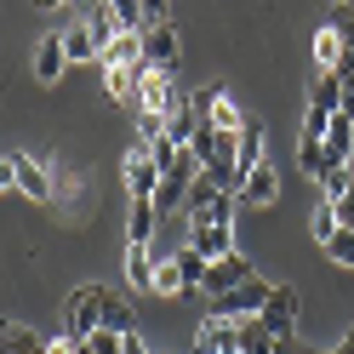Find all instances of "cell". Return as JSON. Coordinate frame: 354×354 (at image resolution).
Returning a JSON list of instances; mask_svg holds the SVG:
<instances>
[{"label":"cell","mask_w":354,"mask_h":354,"mask_svg":"<svg viewBox=\"0 0 354 354\" xmlns=\"http://www.w3.org/2000/svg\"><path fill=\"white\" fill-rule=\"evenodd\" d=\"M86 29H92V40H97V46H103V52H109V46H115V40L126 35V29H120V17H115V12H109V6H103V0H97V6H92V12H86Z\"/></svg>","instance_id":"603a6c76"},{"label":"cell","mask_w":354,"mask_h":354,"mask_svg":"<svg viewBox=\"0 0 354 354\" xmlns=\"http://www.w3.org/2000/svg\"><path fill=\"white\" fill-rule=\"evenodd\" d=\"M17 189V154H0V194Z\"/></svg>","instance_id":"e575fe53"},{"label":"cell","mask_w":354,"mask_h":354,"mask_svg":"<svg viewBox=\"0 0 354 354\" xmlns=\"http://www.w3.org/2000/svg\"><path fill=\"white\" fill-rule=\"evenodd\" d=\"M17 194H29L35 206H52V160L17 154Z\"/></svg>","instance_id":"8fae6325"},{"label":"cell","mask_w":354,"mask_h":354,"mask_svg":"<svg viewBox=\"0 0 354 354\" xmlns=\"http://www.w3.org/2000/svg\"><path fill=\"white\" fill-rule=\"evenodd\" d=\"M201 171H206V166L194 160V149H177V160L160 171V189H154V206H160V217H166V212H177V206L189 201V183H194Z\"/></svg>","instance_id":"5b68a950"},{"label":"cell","mask_w":354,"mask_h":354,"mask_svg":"<svg viewBox=\"0 0 354 354\" xmlns=\"http://www.w3.org/2000/svg\"><path fill=\"white\" fill-rule=\"evenodd\" d=\"M297 354H320V348H308V343H303V348H297Z\"/></svg>","instance_id":"7bdbcfd3"},{"label":"cell","mask_w":354,"mask_h":354,"mask_svg":"<svg viewBox=\"0 0 354 354\" xmlns=\"http://www.w3.org/2000/svg\"><path fill=\"white\" fill-rule=\"evenodd\" d=\"M194 126H201V115H194V103L183 97V103L171 109V120H166V138H171L177 149H189V143H194Z\"/></svg>","instance_id":"d4e9b609"},{"label":"cell","mask_w":354,"mask_h":354,"mask_svg":"<svg viewBox=\"0 0 354 354\" xmlns=\"http://www.w3.org/2000/svg\"><path fill=\"white\" fill-rule=\"evenodd\" d=\"M308 52H315V63H320V75H331V69H337V63H343V52H348V40L337 35V24H320V29H315V46H308Z\"/></svg>","instance_id":"7402d4cb"},{"label":"cell","mask_w":354,"mask_h":354,"mask_svg":"<svg viewBox=\"0 0 354 354\" xmlns=\"http://www.w3.org/2000/svg\"><path fill=\"white\" fill-rule=\"evenodd\" d=\"M189 246L201 252L206 263H217V257L240 252V246H234V223H189Z\"/></svg>","instance_id":"7c38bea8"},{"label":"cell","mask_w":354,"mask_h":354,"mask_svg":"<svg viewBox=\"0 0 354 354\" xmlns=\"http://www.w3.org/2000/svg\"><path fill=\"white\" fill-rule=\"evenodd\" d=\"M143 24H166V0H143Z\"/></svg>","instance_id":"74e56055"},{"label":"cell","mask_w":354,"mask_h":354,"mask_svg":"<svg viewBox=\"0 0 354 354\" xmlns=\"http://www.w3.org/2000/svg\"><path fill=\"white\" fill-rule=\"evenodd\" d=\"M326 154H331V166H348L354 160V120L343 115H331V126H326Z\"/></svg>","instance_id":"44dd1931"},{"label":"cell","mask_w":354,"mask_h":354,"mask_svg":"<svg viewBox=\"0 0 354 354\" xmlns=\"http://www.w3.org/2000/svg\"><path fill=\"white\" fill-rule=\"evenodd\" d=\"M337 229H343V223H337V201H320V206H315V217H308V234H315L320 246H326V240L337 234Z\"/></svg>","instance_id":"f546056e"},{"label":"cell","mask_w":354,"mask_h":354,"mask_svg":"<svg viewBox=\"0 0 354 354\" xmlns=\"http://www.w3.org/2000/svg\"><path fill=\"white\" fill-rule=\"evenodd\" d=\"M177 103H183V92L171 86V75L143 69L138 92H131V115H138V131H143V138H166V120H171V109H177Z\"/></svg>","instance_id":"6da1fadb"},{"label":"cell","mask_w":354,"mask_h":354,"mask_svg":"<svg viewBox=\"0 0 354 354\" xmlns=\"http://www.w3.org/2000/svg\"><path fill=\"white\" fill-rule=\"evenodd\" d=\"M337 6H348V12H354V0H337Z\"/></svg>","instance_id":"ee69618b"},{"label":"cell","mask_w":354,"mask_h":354,"mask_svg":"<svg viewBox=\"0 0 354 354\" xmlns=\"http://www.w3.org/2000/svg\"><path fill=\"white\" fill-rule=\"evenodd\" d=\"M143 63L160 75H177V63H183V40H177V24H143Z\"/></svg>","instance_id":"8992f818"},{"label":"cell","mask_w":354,"mask_h":354,"mask_svg":"<svg viewBox=\"0 0 354 354\" xmlns=\"http://www.w3.org/2000/svg\"><path fill=\"white\" fill-rule=\"evenodd\" d=\"M234 206H240V194H229L223 183H212L206 171L189 183V201H183L189 223H234Z\"/></svg>","instance_id":"7a4b0ae2"},{"label":"cell","mask_w":354,"mask_h":354,"mask_svg":"<svg viewBox=\"0 0 354 354\" xmlns=\"http://www.w3.org/2000/svg\"><path fill=\"white\" fill-rule=\"evenodd\" d=\"M97 69H103V92L115 97V103H131V92H138V80H143L149 63H109V57H103Z\"/></svg>","instance_id":"4fadbf2b"},{"label":"cell","mask_w":354,"mask_h":354,"mask_svg":"<svg viewBox=\"0 0 354 354\" xmlns=\"http://www.w3.org/2000/svg\"><path fill=\"white\" fill-rule=\"evenodd\" d=\"M103 331H120V337H126V331H138V308H131L120 292L103 297Z\"/></svg>","instance_id":"cb8c5ba5"},{"label":"cell","mask_w":354,"mask_h":354,"mask_svg":"<svg viewBox=\"0 0 354 354\" xmlns=\"http://www.w3.org/2000/svg\"><path fill=\"white\" fill-rule=\"evenodd\" d=\"M343 115L354 120V80H343Z\"/></svg>","instance_id":"f35d334b"},{"label":"cell","mask_w":354,"mask_h":354,"mask_svg":"<svg viewBox=\"0 0 354 354\" xmlns=\"http://www.w3.org/2000/svg\"><path fill=\"white\" fill-rule=\"evenodd\" d=\"M326 126H331V109H315V103H308V109H303V138H320V143H326Z\"/></svg>","instance_id":"836d02e7"},{"label":"cell","mask_w":354,"mask_h":354,"mask_svg":"<svg viewBox=\"0 0 354 354\" xmlns=\"http://www.w3.org/2000/svg\"><path fill=\"white\" fill-rule=\"evenodd\" d=\"M154 297H183V274L166 252H160V269H154Z\"/></svg>","instance_id":"4dcf8cb0"},{"label":"cell","mask_w":354,"mask_h":354,"mask_svg":"<svg viewBox=\"0 0 354 354\" xmlns=\"http://www.w3.org/2000/svg\"><path fill=\"white\" fill-rule=\"evenodd\" d=\"M326 257H331V263H343V269H354V229H348V223L326 240Z\"/></svg>","instance_id":"d6a6232c"},{"label":"cell","mask_w":354,"mask_h":354,"mask_svg":"<svg viewBox=\"0 0 354 354\" xmlns=\"http://www.w3.org/2000/svg\"><path fill=\"white\" fill-rule=\"evenodd\" d=\"M46 354H80V343H75V337H69V331H57V337H52V343H46Z\"/></svg>","instance_id":"d590c367"},{"label":"cell","mask_w":354,"mask_h":354,"mask_svg":"<svg viewBox=\"0 0 354 354\" xmlns=\"http://www.w3.org/2000/svg\"><path fill=\"white\" fill-rule=\"evenodd\" d=\"M308 103L337 115V109H343V80H337V75H320V80H315V92H308Z\"/></svg>","instance_id":"f1b7e54d"},{"label":"cell","mask_w":354,"mask_h":354,"mask_svg":"<svg viewBox=\"0 0 354 354\" xmlns=\"http://www.w3.org/2000/svg\"><path fill=\"white\" fill-rule=\"evenodd\" d=\"M154 223H160V206L154 201H131V212H126V246H149Z\"/></svg>","instance_id":"d6986e66"},{"label":"cell","mask_w":354,"mask_h":354,"mask_svg":"<svg viewBox=\"0 0 354 354\" xmlns=\"http://www.w3.org/2000/svg\"><path fill=\"white\" fill-rule=\"evenodd\" d=\"M297 166H303V177H326V166H331V154H326V143L320 138H297Z\"/></svg>","instance_id":"484cf974"},{"label":"cell","mask_w":354,"mask_h":354,"mask_svg":"<svg viewBox=\"0 0 354 354\" xmlns=\"http://www.w3.org/2000/svg\"><path fill=\"white\" fill-rule=\"evenodd\" d=\"M0 354H46V343L24 320H0Z\"/></svg>","instance_id":"ffe728a7"},{"label":"cell","mask_w":354,"mask_h":354,"mask_svg":"<svg viewBox=\"0 0 354 354\" xmlns=\"http://www.w3.org/2000/svg\"><path fill=\"white\" fill-rule=\"evenodd\" d=\"M154 269H160L154 246H126V286L131 292H154Z\"/></svg>","instance_id":"2e32d148"},{"label":"cell","mask_w":354,"mask_h":354,"mask_svg":"<svg viewBox=\"0 0 354 354\" xmlns=\"http://www.w3.org/2000/svg\"><path fill=\"white\" fill-rule=\"evenodd\" d=\"M171 263H177V274H183V297H194V292H206V269H212V263H206L201 252H194L189 240H183V246L171 252Z\"/></svg>","instance_id":"ac0fdd59"},{"label":"cell","mask_w":354,"mask_h":354,"mask_svg":"<svg viewBox=\"0 0 354 354\" xmlns=\"http://www.w3.org/2000/svg\"><path fill=\"white\" fill-rule=\"evenodd\" d=\"M240 280H252V263L240 257V252H229V257H217L212 269H206V297H217V292H234Z\"/></svg>","instance_id":"9a60e30c"},{"label":"cell","mask_w":354,"mask_h":354,"mask_svg":"<svg viewBox=\"0 0 354 354\" xmlns=\"http://www.w3.org/2000/svg\"><path fill=\"white\" fill-rule=\"evenodd\" d=\"M35 6H40V12H57V6H69V0H35Z\"/></svg>","instance_id":"60d3db41"},{"label":"cell","mask_w":354,"mask_h":354,"mask_svg":"<svg viewBox=\"0 0 354 354\" xmlns=\"http://www.w3.org/2000/svg\"><path fill=\"white\" fill-rule=\"evenodd\" d=\"M29 69H35L40 86H57V80H63V69H69V46H63V35H40V40H35Z\"/></svg>","instance_id":"30bf717a"},{"label":"cell","mask_w":354,"mask_h":354,"mask_svg":"<svg viewBox=\"0 0 354 354\" xmlns=\"http://www.w3.org/2000/svg\"><path fill=\"white\" fill-rule=\"evenodd\" d=\"M240 354H274V331L263 326L257 315H252V320H240Z\"/></svg>","instance_id":"4316f807"},{"label":"cell","mask_w":354,"mask_h":354,"mask_svg":"<svg viewBox=\"0 0 354 354\" xmlns=\"http://www.w3.org/2000/svg\"><path fill=\"white\" fill-rule=\"evenodd\" d=\"M63 46H69V63H97V57H103V46L92 40V29H86V24H75L69 35H63Z\"/></svg>","instance_id":"83f0119b"},{"label":"cell","mask_w":354,"mask_h":354,"mask_svg":"<svg viewBox=\"0 0 354 354\" xmlns=\"http://www.w3.org/2000/svg\"><path fill=\"white\" fill-rule=\"evenodd\" d=\"M120 177H126V201H154V189H160V160L149 154L143 138L120 154Z\"/></svg>","instance_id":"277c9868"},{"label":"cell","mask_w":354,"mask_h":354,"mask_svg":"<svg viewBox=\"0 0 354 354\" xmlns=\"http://www.w3.org/2000/svg\"><path fill=\"white\" fill-rule=\"evenodd\" d=\"M240 201H246V206H274V201H280V177H274L269 160H257V166L246 171V183H240Z\"/></svg>","instance_id":"5bb4252c"},{"label":"cell","mask_w":354,"mask_h":354,"mask_svg":"<svg viewBox=\"0 0 354 354\" xmlns=\"http://www.w3.org/2000/svg\"><path fill=\"white\" fill-rule=\"evenodd\" d=\"M331 24H337V35H343V40H348V52H354V12H348V6H343V12H337V17H331Z\"/></svg>","instance_id":"8d00e7d4"},{"label":"cell","mask_w":354,"mask_h":354,"mask_svg":"<svg viewBox=\"0 0 354 354\" xmlns=\"http://www.w3.org/2000/svg\"><path fill=\"white\" fill-rule=\"evenodd\" d=\"M269 292H274V286L252 274V280H240L234 292H217V297H212V315H223V320H252L257 308L269 303Z\"/></svg>","instance_id":"52a82bcc"},{"label":"cell","mask_w":354,"mask_h":354,"mask_svg":"<svg viewBox=\"0 0 354 354\" xmlns=\"http://www.w3.org/2000/svg\"><path fill=\"white\" fill-rule=\"evenodd\" d=\"M69 6H80V12H92V6H97V0H69Z\"/></svg>","instance_id":"b9f144b4"},{"label":"cell","mask_w":354,"mask_h":354,"mask_svg":"<svg viewBox=\"0 0 354 354\" xmlns=\"http://www.w3.org/2000/svg\"><path fill=\"white\" fill-rule=\"evenodd\" d=\"M331 354H354V326H348V337H343L337 348H331Z\"/></svg>","instance_id":"ab89813d"},{"label":"cell","mask_w":354,"mask_h":354,"mask_svg":"<svg viewBox=\"0 0 354 354\" xmlns=\"http://www.w3.org/2000/svg\"><path fill=\"white\" fill-rule=\"evenodd\" d=\"M257 160H269V154H263V120H246L240 138H234V171H240V183H246V171Z\"/></svg>","instance_id":"e0dca14e"},{"label":"cell","mask_w":354,"mask_h":354,"mask_svg":"<svg viewBox=\"0 0 354 354\" xmlns=\"http://www.w3.org/2000/svg\"><path fill=\"white\" fill-rule=\"evenodd\" d=\"M103 297H109V286H75V292L63 297V331H69L75 343H86L103 326Z\"/></svg>","instance_id":"3957f363"},{"label":"cell","mask_w":354,"mask_h":354,"mask_svg":"<svg viewBox=\"0 0 354 354\" xmlns=\"http://www.w3.org/2000/svg\"><path fill=\"white\" fill-rule=\"evenodd\" d=\"M297 303H303V297H297V286H274L269 303L257 308V320L269 326L274 337H297Z\"/></svg>","instance_id":"ba28073f"},{"label":"cell","mask_w":354,"mask_h":354,"mask_svg":"<svg viewBox=\"0 0 354 354\" xmlns=\"http://www.w3.org/2000/svg\"><path fill=\"white\" fill-rule=\"evenodd\" d=\"M194 354H240V320L206 315L201 331H194Z\"/></svg>","instance_id":"9c48e42d"},{"label":"cell","mask_w":354,"mask_h":354,"mask_svg":"<svg viewBox=\"0 0 354 354\" xmlns=\"http://www.w3.org/2000/svg\"><path fill=\"white\" fill-rule=\"evenodd\" d=\"M348 177H354V160H348V166H326V177H320V201H343V194H348Z\"/></svg>","instance_id":"1f68e13d"}]
</instances>
